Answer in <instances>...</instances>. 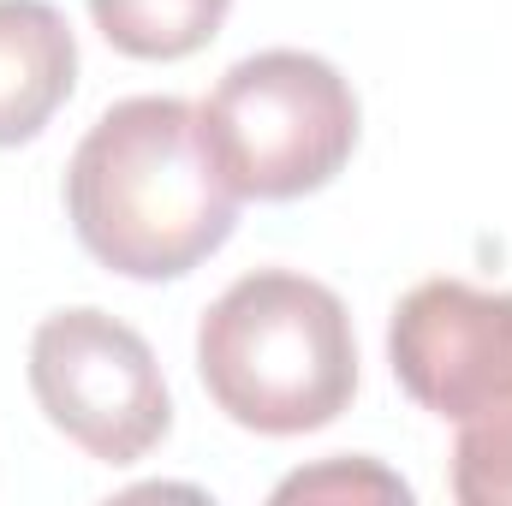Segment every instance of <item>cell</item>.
<instances>
[{"mask_svg": "<svg viewBox=\"0 0 512 506\" xmlns=\"http://www.w3.org/2000/svg\"><path fill=\"white\" fill-rule=\"evenodd\" d=\"M411 501V483H399L376 459H328L316 471H298L274 489V501Z\"/></svg>", "mask_w": 512, "mask_h": 506, "instance_id": "8", "label": "cell"}, {"mask_svg": "<svg viewBox=\"0 0 512 506\" xmlns=\"http://www.w3.org/2000/svg\"><path fill=\"white\" fill-rule=\"evenodd\" d=\"M78 90V36L48 0H0V149L42 137Z\"/></svg>", "mask_w": 512, "mask_h": 506, "instance_id": "6", "label": "cell"}, {"mask_svg": "<svg viewBox=\"0 0 512 506\" xmlns=\"http://www.w3.org/2000/svg\"><path fill=\"white\" fill-rule=\"evenodd\" d=\"M197 376L251 435L328 429L358 393L346 298L298 268L239 274L197 322Z\"/></svg>", "mask_w": 512, "mask_h": 506, "instance_id": "2", "label": "cell"}, {"mask_svg": "<svg viewBox=\"0 0 512 506\" xmlns=\"http://www.w3.org/2000/svg\"><path fill=\"white\" fill-rule=\"evenodd\" d=\"M203 137L239 203H298L358 149V96L322 54L262 48L203 102Z\"/></svg>", "mask_w": 512, "mask_h": 506, "instance_id": "4", "label": "cell"}, {"mask_svg": "<svg viewBox=\"0 0 512 506\" xmlns=\"http://www.w3.org/2000/svg\"><path fill=\"white\" fill-rule=\"evenodd\" d=\"M78 245L126 280H185L239 227V191L209 155L185 96L114 102L66 167Z\"/></svg>", "mask_w": 512, "mask_h": 506, "instance_id": "1", "label": "cell"}, {"mask_svg": "<svg viewBox=\"0 0 512 506\" xmlns=\"http://www.w3.org/2000/svg\"><path fill=\"white\" fill-rule=\"evenodd\" d=\"M393 381L453 423V501L512 506V292L423 280L387 322Z\"/></svg>", "mask_w": 512, "mask_h": 506, "instance_id": "3", "label": "cell"}, {"mask_svg": "<svg viewBox=\"0 0 512 506\" xmlns=\"http://www.w3.org/2000/svg\"><path fill=\"white\" fill-rule=\"evenodd\" d=\"M233 0H90L96 30L108 36V48H120L126 60H191L203 54L221 24H227Z\"/></svg>", "mask_w": 512, "mask_h": 506, "instance_id": "7", "label": "cell"}, {"mask_svg": "<svg viewBox=\"0 0 512 506\" xmlns=\"http://www.w3.org/2000/svg\"><path fill=\"white\" fill-rule=\"evenodd\" d=\"M30 393L42 417L102 465L149 459L173 429V399L149 340L96 304L42 316L30 334Z\"/></svg>", "mask_w": 512, "mask_h": 506, "instance_id": "5", "label": "cell"}]
</instances>
